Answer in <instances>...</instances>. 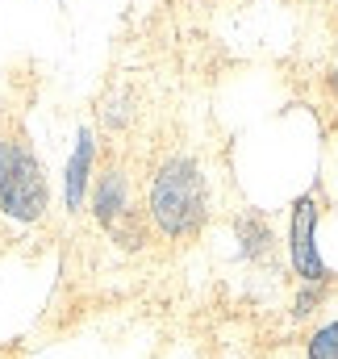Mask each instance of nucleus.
<instances>
[{
	"label": "nucleus",
	"instance_id": "obj_6",
	"mask_svg": "<svg viewBox=\"0 0 338 359\" xmlns=\"http://www.w3.org/2000/svg\"><path fill=\"white\" fill-rule=\"evenodd\" d=\"M234 234H238V247H243V255L255 259V264H263V259H271V251H276V234H271V226H267V217L263 213H243L238 222H234Z\"/></svg>",
	"mask_w": 338,
	"mask_h": 359
},
{
	"label": "nucleus",
	"instance_id": "obj_9",
	"mask_svg": "<svg viewBox=\"0 0 338 359\" xmlns=\"http://www.w3.org/2000/svg\"><path fill=\"white\" fill-rule=\"evenodd\" d=\"M330 88L338 92V63H334V72H330Z\"/></svg>",
	"mask_w": 338,
	"mask_h": 359
},
{
	"label": "nucleus",
	"instance_id": "obj_1",
	"mask_svg": "<svg viewBox=\"0 0 338 359\" xmlns=\"http://www.w3.org/2000/svg\"><path fill=\"white\" fill-rule=\"evenodd\" d=\"M147 213L159 226V234L168 238H192L201 234L205 217H209V184L196 159L188 155H171L155 168L151 192H147Z\"/></svg>",
	"mask_w": 338,
	"mask_h": 359
},
{
	"label": "nucleus",
	"instance_id": "obj_3",
	"mask_svg": "<svg viewBox=\"0 0 338 359\" xmlns=\"http://www.w3.org/2000/svg\"><path fill=\"white\" fill-rule=\"evenodd\" d=\"M318 222H322V201L318 192H301L288 213V264L305 284H330L334 268L318 251Z\"/></svg>",
	"mask_w": 338,
	"mask_h": 359
},
{
	"label": "nucleus",
	"instance_id": "obj_2",
	"mask_svg": "<svg viewBox=\"0 0 338 359\" xmlns=\"http://www.w3.org/2000/svg\"><path fill=\"white\" fill-rule=\"evenodd\" d=\"M50 209V188H46V172L25 138V130L8 126L0 134V213L34 226L42 222Z\"/></svg>",
	"mask_w": 338,
	"mask_h": 359
},
{
	"label": "nucleus",
	"instance_id": "obj_7",
	"mask_svg": "<svg viewBox=\"0 0 338 359\" xmlns=\"http://www.w3.org/2000/svg\"><path fill=\"white\" fill-rule=\"evenodd\" d=\"M305 359H338V322H326L322 330L309 334Z\"/></svg>",
	"mask_w": 338,
	"mask_h": 359
},
{
	"label": "nucleus",
	"instance_id": "obj_8",
	"mask_svg": "<svg viewBox=\"0 0 338 359\" xmlns=\"http://www.w3.org/2000/svg\"><path fill=\"white\" fill-rule=\"evenodd\" d=\"M322 301H326V284H305V288L297 292V309H292V318H309Z\"/></svg>",
	"mask_w": 338,
	"mask_h": 359
},
{
	"label": "nucleus",
	"instance_id": "obj_4",
	"mask_svg": "<svg viewBox=\"0 0 338 359\" xmlns=\"http://www.w3.org/2000/svg\"><path fill=\"white\" fill-rule=\"evenodd\" d=\"M92 213H96V222L104 226V230H113V226H121L134 209H130V176L121 172V168H109V172H100V176H92Z\"/></svg>",
	"mask_w": 338,
	"mask_h": 359
},
{
	"label": "nucleus",
	"instance_id": "obj_10",
	"mask_svg": "<svg viewBox=\"0 0 338 359\" xmlns=\"http://www.w3.org/2000/svg\"><path fill=\"white\" fill-rule=\"evenodd\" d=\"M0 359H4V355H0Z\"/></svg>",
	"mask_w": 338,
	"mask_h": 359
},
{
	"label": "nucleus",
	"instance_id": "obj_5",
	"mask_svg": "<svg viewBox=\"0 0 338 359\" xmlns=\"http://www.w3.org/2000/svg\"><path fill=\"white\" fill-rule=\"evenodd\" d=\"M92 159H96V138H92V130L84 126L80 138H76V151L67 159V176H63V201H67L72 213L84 209L88 192H92Z\"/></svg>",
	"mask_w": 338,
	"mask_h": 359
}]
</instances>
